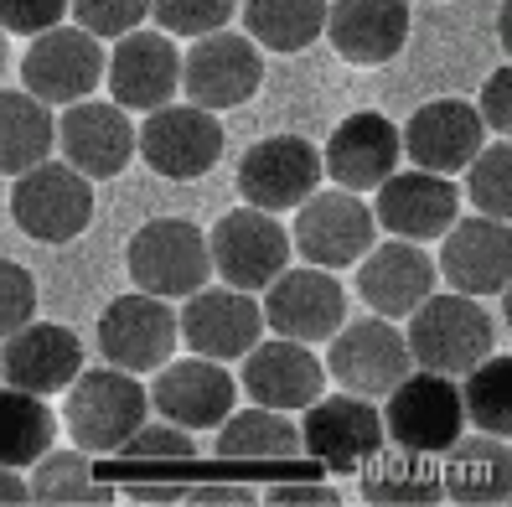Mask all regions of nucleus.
<instances>
[{"label": "nucleus", "mask_w": 512, "mask_h": 507, "mask_svg": "<svg viewBox=\"0 0 512 507\" xmlns=\"http://www.w3.org/2000/svg\"><path fill=\"white\" fill-rule=\"evenodd\" d=\"M244 394L264 409H280L295 414L306 409L316 394H326V363L306 347V342H290V337H259L244 352Z\"/></svg>", "instance_id": "nucleus-24"}, {"label": "nucleus", "mask_w": 512, "mask_h": 507, "mask_svg": "<svg viewBox=\"0 0 512 507\" xmlns=\"http://www.w3.org/2000/svg\"><path fill=\"white\" fill-rule=\"evenodd\" d=\"M264 83V57L254 47V37L238 32H207L192 37V47L182 52V94L197 109H238L259 94Z\"/></svg>", "instance_id": "nucleus-10"}, {"label": "nucleus", "mask_w": 512, "mask_h": 507, "mask_svg": "<svg viewBox=\"0 0 512 507\" xmlns=\"http://www.w3.org/2000/svg\"><path fill=\"white\" fill-rule=\"evenodd\" d=\"M218 456L223 461H280L300 456V430L290 425V414L280 409H233L218 425Z\"/></svg>", "instance_id": "nucleus-31"}, {"label": "nucleus", "mask_w": 512, "mask_h": 507, "mask_svg": "<svg viewBox=\"0 0 512 507\" xmlns=\"http://www.w3.org/2000/svg\"><path fill=\"white\" fill-rule=\"evenodd\" d=\"M135 151L166 182H197L223 156V125L213 119V109L171 99L145 114V125L135 130Z\"/></svg>", "instance_id": "nucleus-9"}, {"label": "nucleus", "mask_w": 512, "mask_h": 507, "mask_svg": "<svg viewBox=\"0 0 512 507\" xmlns=\"http://www.w3.org/2000/svg\"><path fill=\"white\" fill-rule=\"evenodd\" d=\"M63 425L73 435L78 451H94V456H114L125 435L150 420V394L140 373H125V368H88L78 373L68 389H63Z\"/></svg>", "instance_id": "nucleus-2"}, {"label": "nucleus", "mask_w": 512, "mask_h": 507, "mask_svg": "<svg viewBox=\"0 0 512 507\" xmlns=\"http://www.w3.org/2000/svg\"><path fill=\"white\" fill-rule=\"evenodd\" d=\"M435 259L409 244V238H394V244H373L363 259H357V295L373 316L404 321L425 295L435 290Z\"/></svg>", "instance_id": "nucleus-27"}, {"label": "nucleus", "mask_w": 512, "mask_h": 507, "mask_svg": "<svg viewBox=\"0 0 512 507\" xmlns=\"http://www.w3.org/2000/svg\"><path fill=\"white\" fill-rule=\"evenodd\" d=\"M125 492H130V502H182L187 497V487H150V482H135Z\"/></svg>", "instance_id": "nucleus-46"}, {"label": "nucleus", "mask_w": 512, "mask_h": 507, "mask_svg": "<svg viewBox=\"0 0 512 507\" xmlns=\"http://www.w3.org/2000/svg\"><path fill=\"white\" fill-rule=\"evenodd\" d=\"M435 270L461 295H507L512 275V233L502 218H456L440 233V264Z\"/></svg>", "instance_id": "nucleus-21"}, {"label": "nucleus", "mask_w": 512, "mask_h": 507, "mask_svg": "<svg viewBox=\"0 0 512 507\" xmlns=\"http://www.w3.org/2000/svg\"><path fill=\"white\" fill-rule=\"evenodd\" d=\"M399 145L419 171L456 176L487 145V125H481L476 104H466V99H430L414 109L409 130H399Z\"/></svg>", "instance_id": "nucleus-25"}, {"label": "nucleus", "mask_w": 512, "mask_h": 507, "mask_svg": "<svg viewBox=\"0 0 512 507\" xmlns=\"http://www.w3.org/2000/svg\"><path fill=\"white\" fill-rule=\"evenodd\" d=\"M326 26V0H244V32L269 52H306Z\"/></svg>", "instance_id": "nucleus-33"}, {"label": "nucleus", "mask_w": 512, "mask_h": 507, "mask_svg": "<svg viewBox=\"0 0 512 507\" xmlns=\"http://www.w3.org/2000/svg\"><path fill=\"white\" fill-rule=\"evenodd\" d=\"M0 383H6V378H0Z\"/></svg>", "instance_id": "nucleus-48"}, {"label": "nucleus", "mask_w": 512, "mask_h": 507, "mask_svg": "<svg viewBox=\"0 0 512 507\" xmlns=\"http://www.w3.org/2000/svg\"><path fill=\"white\" fill-rule=\"evenodd\" d=\"M321 151L306 135H269L238 161V197L264 213H290L321 187Z\"/></svg>", "instance_id": "nucleus-13"}, {"label": "nucleus", "mask_w": 512, "mask_h": 507, "mask_svg": "<svg viewBox=\"0 0 512 507\" xmlns=\"http://www.w3.org/2000/svg\"><path fill=\"white\" fill-rule=\"evenodd\" d=\"M264 326L275 337H290V342H326L337 326L347 321V290L342 280L331 270H316V264H306V270H285L264 285Z\"/></svg>", "instance_id": "nucleus-12"}, {"label": "nucleus", "mask_w": 512, "mask_h": 507, "mask_svg": "<svg viewBox=\"0 0 512 507\" xmlns=\"http://www.w3.org/2000/svg\"><path fill=\"white\" fill-rule=\"evenodd\" d=\"M378 238L373 207L363 202V192L331 187V192H311L295 207V228H290V249L316 264V270H347L357 264Z\"/></svg>", "instance_id": "nucleus-5"}, {"label": "nucleus", "mask_w": 512, "mask_h": 507, "mask_svg": "<svg viewBox=\"0 0 512 507\" xmlns=\"http://www.w3.org/2000/svg\"><path fill=\"white\" fill-rule=\"evenodd\" d=\"M238 0H150V16L166 37H207L233 21Z\"/></svg>", "instance_id": "nucleus-37"}, {"label": "nucleus", "mask_w": 512, "mask_h": 507, "mask_svg": "<svg viewBox=\"0 0 512 507\" xmlns=\"http://www.w3.org/2000/svg\"><path fill=\"white\" fill-rule=\"evenodd\" d=\"M321 32L342 63L383 68L409 42V0H331Z\"/></svg>", "instance_id": "nucleus-22"}, {"label": "nucleus", "mask_w": 512, "mask_h": 507, "mask_svg": "<svg viewBox=\"0 0 512 507\" xmlns=\"http://www.w3.org/2000/svg\"><path fill=\"white\" fill-rule=\"evenodd\" d=\"M326 373L342 383L357 399H383L394 383L414 368V357L404 347V332L388 316H363V321H342L337 332L326 337Z\"/></svg>", "instance_id": "nucleus-11"}, {"label": "nucleus", "mask_w": 512, "mask_h": 507, "mask_svg": "<svg viewBox=\"0 0 512 507\" xmlns=\"http://www.w3.org/2000/svg\"><path fill=\"white\" fill-rule=\"evenodd\" d=\"M21 502H32V487L11 466H0V507H21Z\"/></svg>", "instance_id": "nucleus-45"}, {"label": "nucleus", "mask_w": 512, "mask_h": 507, "mask_svg": "<svg viewBox=\"0 0 512 507\" xmlns=\"http://www.w3.org/2000/svg\"><path fill=\"white\" fill-rule=\"evenodd\" d=\"M63 16H68V0H0V26L11 37L52 32V26H63Z\"/></svg>", "instance_id": "nucleus-41"}, {"label": "nucleus", "mask_w": 512, "mask_h": 507, "mask_svg": "<svg viewBox=\"0 0 512 507\" xmlns=\"http://www.w3.org/2000/svg\"><path fill=\"white\" fill-rule=\"evenodd\" d=\"M104 83H109V94L119 109H161L171 104L176 94H182V52H176V42L161 32H125V37H114V52H109V63H104Z\"/></svg>", "instance_id": "nucleus-17"}, {"label": "nucleus", "mask_w": 512, "mask_h": 507, "mask_svg": "<svg viewBox=\"0 0 512 507\" xmlns=\"http://www.w3.org/2000/svg\"><path fill=\"white\" fill-rule=\"evenodd\" d=\"M182 502H197V507H249V502H259V492H249V487H187Z\"/></svg>", "instance_id": "nucleus-44"}, {"label": "nucleus", "mask_w": 512, "mask_h": 507, "mask_svg": "<svg viewBox=\"0 0 512 507\" xmlns=\"http://www.w3.org/2000/svg\"><path fill=\"white\" fill-rule=\"evenodd\" d=\"M399 161H404L399 130L388 125L378 109L347 114L342 125L331 130L326 151H321V171H326L337 187H347V192H373L383 176L399 171Z\"/></svg>", "instance_id": "nucleus-26"}, {"label": "nucleus", "mask_w": 512, "mask_h": 507, "mask_svg": "<svg viewBox=\"0 0 512 507\" xmlns=\"http://www.w3.org/2000/svg\"><path fill=\"white\" fill-rule=\"evenodd\" d=\"M6 63H11V32L0 26V78H6Z\"/></svg>", "instance_id": "nucleus-47"}, {"label": "nucleus", "mask_w": 512, "mask_h": 507, "mask_svg": "<svg viewBox=\"0 0 512 507\" xmlns=\"http://www.w3.org/2000/svg\"><path fill=\"white\" fill-rule=\"evenodd\" d=\"M259 502H269V507H337L342 497L326 482H295V487H264Z\"/></svg>", "instance_id": "nucleus-43"}, {"label": "nucleus", "mask_w": 512, "mask_h": 507, "mask_svg": "<svg viewBox=\"0 0 512 507\" xmlns=\"http://www.w3.org/2000/svg\"><path fill=\"white\" fill-rule=\"evenodd\" d=\"M150 404L161 409V420L182 425V430H218L233 404H238V383L228 368H218L213 357H182V363H161L156 383H150Z\"/></svg>", "instance_id": "nucleus-20"}, {"label": "nucleus", "mask_w": 512, "mask_h": 507, "mask_svg": "<svg viewBox=\"0 0 512 507\" xmlns=\"http://www.w3.org/2000/svg\"><path fill=\"white\" fill-rule=\"evenodd\" d=\"M481 218H502L512 213V145L507 135H497L492 145H481V151L466 161V197Z\"/></svg>", "instance_id": "nucleus-36"}, {"label": "nucleus", "mask_w": 512, "mask_h": 507, "mask_svg": "<svg viewBox=\"0 0 512 507\" xmlns=\"http://www.w3.org/2000/svg\"><path fill=\"white\" fill-rule=\"evenodd\" d=\"M409 357L414 368H430L445 378H461L471 363H481L487 352H497V321L492 311L461 290H430L409 316Z\"/></svg>", "instance_id": "nucleus-1"}, {"label": "nucleus", "mask_w": 512, "mask_h": 507, "mask_svg": "<svg viewBox=\"0 0 512 507\" xmlns=\"http://www.w3.org/2000/svg\"><path fill=\"white\" fill-rule=\"evenodd\" d=\"M11 218L37 244H73L94 223V182L68 161H37L32 171L16 176Z\"/></svg>", "instance_id": "nucleus-3"}, {"label": "nucleus", "mask_w": 512, "mask_h": 507, "mask_svg": "<svg viewBox=\"0 0 512 507\" xmlns=\"http://www.w3.org/2000/svg\"><path fill=\"white\" fill-rule=\"evenodd\" d=\"M57 445V414L42 404V394L26 389H0V466H37Z\"/></svg>", "instance_id": "nucleus-32"}, {"label": "nucleus", "mask_w": 512, "mask_h": 507, "mask_svg": "<svg viewBox=\"0 0 512 507\" xmlns=\"http://www.w3.org/2000/svg\"><path fill=\"white\" fill-rule=\"evenodd\" d=\"M57 145H63V161L88 182H109L135 161V119L114 99H78L57 114Z\"/></svg>", "instance_id": "nucleus-18"}, {"label": "nucleus", "mask_w": 512, "mask_h": 507, "mask_svg": "<svg viewBox=\"0 0 512 507\" xmlns=\"http://www.w3.org/2000/svg\"><path fill=\"white\" fill-rule=\"evenodd\" d=\"M461 378L466 383H456V389H461L466 425H476L481 435H507L512 430V363H507V352H487Z\"/></svg>", "instance_id": "nucleus-34"}, {"label": "nucleus", "mask_w": 512, "mask_h": 507, "mask_svg": "<svg viewBox=\"0 0 512 507\" xmlns=\"http://www.w3.org/2000/svg\"><path fill=\"white\" fill-rule=\"evenodd\" d=\"M207 254H213V275L233 290H264L275 280L285 264H290V233L275 213H264V207H233L213 223L207 233Z\"/></svg>", "instance_id": "nucleus-8"}, {"label": "nucleus", "mask_w": 512, "mask_h": 507, "mask_svg": "<svg viewBox=\"0 0 512 507\" xmlns=\"http://www.w3.org/2000/svg\"><path fill=\"white\" fill-rule=\"evenodd\" d=\"M373 223L388 228L394 238H409V244H435V238L461 218V187L456 176H440V171H394L373 187Z\"/></svg>", "instance_id": "nucleus-16"}, {"label": "nucleus", "mask_w": 512, "mask_h": 507, "mask_svg": "<svg viewBox=\"0 0 512 507\" xmlns=\"http://www.w3.org/2000/svg\"><path fill=\"white\" fill-rule=\"evenodd\" d=\"M476 114H481V125H487L492 135H507V130H512V73H507V63H502L487 83H481Z\"/></svg>", "instance_id": "nucleus-42"}, {"label": "nucleus", "mask_w": 512, "mask_h": 507, "mask_svg": "<svg viewBox=\"0 0 512 507\" xmlns=\"http://www.w3.org/2000/svg\"><path fill=\"white\" fill-rule=\"evenodd\" d=\"M176 332L197 357H213V363H238L269 326L264 311L249 290H192L182 316H176Z\"/></svg>", "instance_id": "nucleus-19"}, {"label": "nucleus", "mask_w": 512, "mask_h": 507, "mask_svg": "<svg viewBox=\"0 0 512 507\" xmlns=\"http://www.w3.org/2000/svg\"><path fill=\"white\" fill-rule=\"evenodd\" d=\"M176 342V311L161 301V295H119V301L104 306L99 316V352L104 363L125 368V373H156L161 363H171Z\"/></svg>", "instance_id": "nucleus-15"}, {"label": "nucleus", "mask_w": 512, "mask_h": 507, "mask_svg": "<svg viewBox=\"0 0 512 507\" xmlns=\"http://www.w3.org/2000/svg\"><path fill=\"white\" fill-rule=\"evenodd\" d=\"M57 145V114L26 88H0V176H21Z\"/></svg>", "instance_id": "nucleus-30"}, {"label": "nucleus", "mask_w": 512, "mask_h": 507, "mask_svg": "<svg viewBox=\"0 0 512 507\" xmlns=\"http://www.w3.org/2000/svg\"><path fill=\"white\" fill-rule=\"evenodd\" d=\"M68 11L78 16L83 32H94L99 42L104 37H125L150 16V0H68Z\"/></svg>", "instance_id": "nucleus-39"}, {"label": "nucleus", "mask_w": 512, "mask_h": 507, "mask_svg": "<svg viewBox=\"0 0 512 507\" xmlns=\"http://www.w3.org/2000/svg\"><path fill=\"white\" fill-rule=\"evenodd\" d=\"M300 451H311L326 471H357L378 445H383V414L373 409V399L357 394H316L300 414Z\"/></svg>", "instance_id": "nucleus-14"}, {"label": "nucleus", "mask_w": 512, "mask_h": 507, "mask_svg": "<svg viewBox=\"0 0 512 507\" xmlns=\"http://www.w3.org/2000/svg\"><path fill=\"white\" fill-rule=\"evenodd\" d=\"M440 487L450 502H507L512 497V456H507V435H481L456 440L445 451Z\"/></svg>", "instance_id": "nucleus-28"}, {"label": "nucleus", "mask_w": 512, "mask_h": 507, "mask_svg": "<svg viewBox=\"0 0 512 507\" xmlns=\"http://www.w3.org/2000/svg\"><path fill=\"white\" fill-rule=\"evenodd\" d=\"M32 502H88V507H109L114 492L94 482V466H88L83 451H47L37 456L32 471Z\"/></svg>", "instance_id": "nucleus-35"}, {"label": "nucleus", "mask_w": 512, "mask_h": 507, "mask_svg": "<svg viewBox=\"0 0 512 507\" xmlns=\"http://www.w3.org/2000/svg\"><path fill=\"white\" fill-rule=\"evenodd\" d=\"M37 316V280L26 264L0 259V342H6L16 326H26Z\"/></svg>", "instance_id": "nucleus-40"}, {"label": "nucleus", "mask_w": 512, "mask_h": 507, "mask_svg": "<svg viewBox=\"0 0 512 507\" xmlns=\"http://www.w3.org/2000/svg\"><path fill=\"white\" fill-rule=\"evenodd\" d=\"M83 373V342L57 321H26L6 337L0 347V378L11 389H26V394H63L68 383Z\"/></svg>", "instance_id": "nucleus-23"}, {"label": "nucleus", "mask_w": 512, "mask_h": 507, "mask_svg": "<svg viewBox=\"0 0 512 507\" xmlns=\"http://www.w3.org/2000/svg\"><path fill=\"white\" fill-rule=\"evenodd\" d=\"M125 259H130V280L145 295H161V301H187L213 275L207 233L187 218H156V223L135 228Z\"/></svg>", "instance_id": "nucleus-6"}, {"label": "nucleus", "mask_w": 512, "mask_h": 507, "mask_svg": "<svg viewBox=\"0 0 512 507\" xmlns=\"http://www.w3.org/2000/svg\"><path fill=\"white\" fill-rule=\"evenodd\" d=\"M363 471V502H378V507H430V502H445V487H440V466L435 456L425 451H378L357 466Z\"/></svg>", "instance_id": "nucleus-29"}, {"label": "nucleus", "mask_w": 512, "mask_h": 507, "mask_svg": "<svg viewBox=\"0 0 512 507\" xmlns=\"http://www.w3.org/2000/svg\"><path fill=\"white\" fill-rule=\"evenodd\" d=\"M114 456L119 461H176V466H187L197 456V440H192V430L171 425V420H140Z\"/></svg>", "instance_id": "nucleus-38"}, {"label": "nucleus", "mask_w": 512, "mask_h": 507, "mask_svg": "<svg viewBox=\"0 0 512 507\" xmlns=\"http://www.w3.org/2000/svg\"><path fill=\"white\" fill-rule=\"evenodd\" d=\"M104 63L109 52L94 32L52 26V32H37L21 57V88L47 109H68L78 99H94V88L104 83Z\"/></svg>", "instance_id": "nucleus-7"}, {"label": "nucleus", "mask_w": 512, "mask_h": 507, "mask_svg": "<svg viewBox=\"0 0 512 507\" xmlns=\"http://www.w3.org/2000/svg\"><path fill=\"white\" fill-rule=\"evenodd\" d=\"M383 399H388L383 404V440L409 445V451L445 456L466 430L461 389H456V378H445V373H430V368L404 373Z\"/></svg>", "instance_id": "nucleus-4"}]
</instances>
